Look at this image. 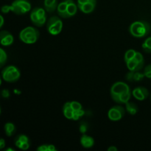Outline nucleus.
Segmentation results:
<instances>
[{"instance_id": "f257e3e1", "label": "nucleus", "mask_w": 151, "mask_h": 151, "mask_svg": "<svg viewBox=\"0 0 151 151\" xmlns=\"http://www.w3.org/2000/svg\"><path fill=\"white\" fill-rule=\"evenodd\" d=\"M150 31V25L145 21H137L131 24L129 32L136 38H143L149 34Z\"/></svg>"}, {"instance_id": "f03ea898", "label": "nucleus", "mask_w": 151, "mask_h": 151, "mask_svg": "<svg viewBox=\"0 0 151 151\" xmlns=\"http://www.w3.org/2000/svg\"><path fill=\"white\" fill-rule=\"evenodd\" d=\"M39 32L32 27H27L19 33V38L22 42L27 44H34L39 38Z\"/></svg>"}, {"instance_id": "7ed1b4c3", "label": "nucleus", "mask_w": 151, "mask_h": 151, "mask_svg": "<svg viewBox=\"0 0 151 151\" xmlns=\"http://www.w3.org/2000/svg\"><path fill=\"white\" fill-rule=\"evenodd\" d=\"M2 78L6 82L14 83L20 78V72L19 69L14 66H8L1 72Z\"/></svg>"}, {"instance_id": "20e7f679", "label": "nucleus", "mask_w": 151, "mask_h": 151, "mask_svg": "<svg viewBox=\"0 0 151 151\" xmlns=\"http://www.w3.org/2000/svg\"><path fill=\"white\" fill-rule=\"evenodd\" d=\"M63 27V22L58 16H52L49 19L47 24V29L49 33L56 35L60 33Z\"/></svg>"}, {"instance_id": "39448f33", "label": "nucleus", "mask_w": 151, "mask_h": 151, "mask_svg": "<svg viewBox=\"0 0 151 151\" xmlns=\"http://www.w3.org/2000/svg\"><path fill=\"white\" fill-rule=\"evenodd\" d=\"M12 12L17 15H22L31 10V4L28 0H15L11 4Z\"/></svg>"}, {"instance_id": "423d86ee", "label": "nucleus", "mask_w": 151, "mask_h": 151, "mask_svg": "<svg viewBox=\"0 0 151 151\" xmlns=\"http://www.w3.org/2000/svg\"><path fill=\"white\" fill-rule=\"evenodd\" d=\"M131 91L128 84L123 82H116L111 88V96L114 101L116 100L121 94Z\"/></svg>"}, {"instance_id": "0eeeda50", "label": "nucleus", "mask_w": 151, "mask_h": 151, "mask_svg": "<svg viewBox=\"0 0 151 151\" xmlns=\"http://www.w3.org/2000/svg\"><path fill=\"white\" fill-rule=\"evenodd\" d=\"M108 116L112 121L120 120L125 116V109L121 106H115L109 110Z\"/></svg>"}, {"instance_id": "6e6552de", "label": "nucleus", "mask_w": 151, "mask_h": 151, "mask_svg": "<svg viewBox=\"0 0 151 151\" xmlns=\"http://www.w3.org/2000/svg\"><path fill=\"white\" fill-rule=\"evenodd\" d=\"M133 95L138 100H144L149 96V91L145 87L139 86L136 88L132 92Z\"/></svg>"}, {"instance_id": "1a4fd4ad", "label": "nucleus", "mask_w": 151, "mask_h": 151, "mask_svg": "<svg viewBox=\"0 0 151 151\" xmlns=\"http://www.w3.org/2000/svg\"><path fill=\"white\" fill-rule=\"evenodd\" d=\"M0 41L2 46H10L13 43V36L8 31L1 30L0 32Z\"/></svg>"}, {"instance_id": "9d476101", "label": "nucleus", "mask_w": 151, "mask_h": 151, "mask_svg": "<svg viewBox=\"0 0 151 151\" xmlns=\"http://www.w3.org/2000/svg\"><path fill=\"white\" fill-rule=\"evenodd\" d=\"M44 8L49 13H52L57 10L58 3V0H44Z\"/></svg>"}, {"instance_id": "9b49d317", "label": "nucleus", "mask_w": 151, "mask_h": 151, "mask_svg": "<svg viewBox=\"0 0 151 151\" xmlns=\"http://www.w3.org/2000/svg\"><path fill=\"white\" fill-rule=\"evenodd\" d=\"M81 143L82 146L86 148H90L93 147L94 144V139L91 137L86 134H83V136L81 138Z\"/></svg>"}, {"instance_id": "f8f14e48", "label": "nucleus", "mask_w": 151, "mask_h": 151, "mask_svg": "<svg viewBox=\"0 0 151 151\" xmlns=\"http://www.w3.org/2000/svg\"><path fill=\"white\" fill-rule=\"evenodd\" d=\"M67 6L68 4L66 1H63L62 2H60V4H58V6L57 11L58 13L59 16L62 18H64V19H66V18H69V16H68L67 13Z\"/></svg>"}, {"instance_id": "ddd939ff", "label": "nucleus", "mask_w": 151, "mask_h": 151, "mask_svg": "<svg viewBox=\"0 0 151 151\" xmlns=\"http://www.w3.org/2000/svg\"><path fill=\"white\" fill-rule=\"evenodd\" d=\"M67 2V13L69 18L74 16L77 13V10H78V4H75V1L73 0H65Z\"/></svg>"}, {"instance_id": "4468645a", "label": "nucleus", "mask_w": 151, "mask_h": 151, "mask_svg": "<svg viewBox=\"0 0 151 151\" xmlns=\"http://www.w3.org/2000/svg\"><path fill=\"white\" fill-rule=\"evenodd\" d=\"M127 66H128V69L130 71H134V72H137V71H140L143 68L142 65H141L140 63H139V62L136 60L135 58L132 59V60H129L128 62H127Z\"/></svg>"}, {"instance_id": "2eb2a0df", "label": "nucleus", "mask_w": 151, "mask_h": 151, "mask_svg": "<svg viewBox=\"0 0 151 151\" xmlns=\"http://www.w3.org/2000/svg\"><path fill=\"white\" fill-rule=\"evenodd\" d=\"M96 4L92 2H88L84 4H81V5H78V8L84 13H90L91 12L94 11V8H95Z\"/></svg>"}, {"instance_id": "dca6fc26", "label": "nucleus", "mask_w": 151, "mask_h": 151, "mask_svg": "<svg viewBox=\"0 0 151 151\" xmlns=\"http://www.w3.org/2000/svg\"><path fill=\"white\" fill-rule=\"evenodd\" d=\"M63 112L65 117L67 119H72L75 111L72 109V106H71V102H67L65 103L63 108Z\"/></svg>"}, {"instance_id": "f3484780", "label": "nucleus", "mask_w": 151, "mask_h": 151, "mask_svg": "<svg viewBox=\"0 0 151 151\" xmlns=\"http://www.w3.org/2000/svg\"><path fill=\"white\" fill-rule=\"evenodd\" d=\"M4 131L7 137H11L16 132V127L11 122H7L4 125Z\"/></svg>"}, {"instance_id": "a211bd4d", "label": "nucleus", "mask_w": 151, "mask_h": 151, "mask_svg": "<svg viewBox=\"0 0 151 151\" xmlns=\"http://www.w3.org/2000/svg\"><path fill=\"white\" fill-rule=\"evenodd\" d=\"M131 91H129V92H127V93H124V94H121L120 96H119V97H118V98L116 99L114 102L119 103V104H122V103H126L130 100V99H131Z\"/></svg>"}, {"instance_id": "6ab92c4d", "label": "nucleus", "mask_w": 151, "mask_h": 151, "mask_svg": "<svg viewBox=\"0 0 151 151\" xmlns=\"http://www.w3.org/2000/svg\"><path fill=\"white\" fill-rule=\"evenodd\" d=\"M125 107H126V110L130 114L134 115L137 113L138 111V107L137 105L134 103H125Z\"/></svg>"}, {"instance_id": "aec40b11", "label": "nucleus", "mask_w": 151, "mask_h": 151, "mask_svg": "<svg viewBox=\"0 0 151 151\" xmlns=\"http://www.w3.org/2000/svg\"><path fill=\"white\" fill-rule=\"evenodd\" d=\"M142 49L145 52L151 53V37H148L142 44Z\"/></svg>"}, {"instance_id": "412c9836", "label": "nucleus", "mask_w": 151, "mask_h": 151, "mask_svg": "<svg viewBox=\"0 0 151 151\" xmlns=\"http://www.w3.org/2000/svg\"><path fill=\"white\" fill-rule=\"evenodd\" d=\"M137 52L135 51L134 50H128V51L125 52V56H124V59H125V63L128 62L129 60H132L135 58V55Z\"/></svg>"}, {"instance_id": "4be33fe9", "label": "nucleus", "mask_w": 151, "mask_h": 151, "mask_svg": "<svg viewBox=\"0 0 151 151\" xmlns=\"http://www.w3.org/2000/svg\"><path fill=\"white\" fill-rule=\"evenodd\" d=\"M7 60V54L3 49H0V66H3L5 61Z\"/></svg>"}, {"instance_id": "5701e85b", "label": "nucleus", "mask_w": 151, "mask_h": 151, "mask_svg": "<svg viewBox=\"0 0 151 151\" xmlns=\"http://www.w3.org/2000/svg\"><path fill=\"white\" fill-rule=\"evenodd\" d=\"M145 74L141 73L139 71H137L134 72V81H140L145 78Z\"/></svg>"}, {"instance_id": "b1692460", "label": "nucleus", "mask_w": 151, "mask_h": 151, "mask_svg": "<svg viewBox=\"0 0 151 151\" xmlns=\"http://www.w3.org/2000/svg\"><path fill=\"white\" fill-rule=\"evenodd\" d=\"M134 58L139 62V63H140L141 65L144 66V63H145V60H144V58H143V55L141 54L140 52H137L135 55V58Z\"/></svg>"}, {"instance_id": "393cba45", "label": "nucleus", "mask_w": 151, "mask_h": 151, "mask_svg": "<svg viewBox=\"0 0 151 151\" xmlns=\"http://www.w3.org/2000/svg\"><path fill=\"white\" fill-rule=\"evenodd\" d=\"M71 106H72V109H73L75 111H79V110H81V109H82V106H81V104L80 103H78V102H77V101L71 102Z\"/></svg>"}, {"instance_id": "a878e982", "label": "nucleus", "mask_w": 151, "mask_h": 151, "mask_svg": "<svg viewBox=\"0 0 151 151\" xmlns=\"http://www.w3.org/2000/svg\"><path fill=\"white\" fill-rule=\"evenodd\" d=\"M144 74L146 78L151 79V64L147 65V66H146L144 71Z\"/></svg>"}, {"instance_id": "bb28decb", "label": "nucleus", "mask_w": 151, "mask_h": 151, "mask_svg": "<svg viewBox=\"0 0 151 151\" xmlns=\"http://www.w3.org/2000/svg\"><path fill=\"white\" fill-rule=\"evenodd\" d=\"M88 130V124L86 122H82L81 123V126H80V131L82 134H85Z\"/></svg>"}, {"instance_id": "cd10ccee", "label": "nucleus", "mask_w": 151, "mask_h": 151, "mask_svg": "<svg viewBox=\"0 0 151 151\" xmlns=\"http://www.w3.org/2000/svg\"><path fill=\"white\" fill-rule=\"evenodd\" d=\"M134 71H131L130 72H128V74L126 75V76H125V78L127 79V81H131V82H132V81H134Z\"/></svg>"}, {"instance_id": "c85d7f7f", "label": "nucleus", "mask_w": 151, "mask_h": 151, "mask_svg": "<svg viewBox=\"0 0 151 151\" xmlns=\"http://www.w3.org/2000/svg\"><path fill=\"white\" fill-rule=\"evenodd\" d=\"M10 11H12V6L11 5H4L1 7V12L4 13H7Z\"/></svg>"}, {"instance_id": "c756f323", "label": "nucleus", "mask_w": 151, "mask_h": 151, "mask_svg": "<svg viewBox=\"0 0 151 151\" xmlns=\"http://www.w3.org/2000/svg\"><path fill=\"white\" fill-rule=\"evenodd\" d=\"M17 138L19 139L21 142H29V138H28L27 136L23 135V134L19 135Z\"/></svg>"}, {"instance_id": "7c9ffc66", "label": "nucleus", "mask_w": 151, "mask_h": 151, "mask_svg": "<svg viewBox=\"0 0 151 151\" xmlns=\"http://www.w3.org/2000/svg\"><path fill=\"white\" fill-rule=\"evenodd\" d=\"M38 151H49L48 150V145H43L39 146L37 148Z\"/></svg>"}, {"instance_id": "2f4dec72", "label": "nucleus", "mask_w": 151, "mask_h": 151, "mask_svg": "<svg viewBox=\"0 0 151 151\" xmlns=\"http://www.w3.org/2000/svg\"><path fill=\"white\" fill-rule=\"evenodd\" d=\"M1 95H2L3 97L4 98H7L10 96V93H9V91L7 89H4L2 91H1Z\"/></svg>"}, {"instance_id": "473e14b6", "label": "nucleus", "mask_w": 151, "mask_h": 151, "mask_svg": "<svg viewBox=\"0 0 151 151\" xmlns=\"http://www.w3.org/2000/svg\"><path fill=\"white\" fill-rule=\"evenodd\" d=\"M29 142H23L22 143V147H21V149L24 150H27L29 149Z\"/></svg>"}, {"instance_id": "72a5a7b5", "label": "nucleus", "mask_w": 151, "mask_h": 151, "mask_svg": "<svg viewBox=\"0 0 151 151\" xmlns=\"http://www.w3.org/2000/svg\"><path fill=\"white\" fill-rule=\"evenodd\" d=\"M22 143L23 142H21L18 138H16V140H15V145H16V147H19V148H20V149H21V147H22Z\"/></svg>"}, {"instance_id": "f704fd0d", "label": "nucleus", "mask_w": 151, "mask_h": 151, "mask_svg": "<svg viewBox=\"0 0 151 151\" xmlns=\"http://www.w3.org/2000/svg\"><path fill=\"white\" fill-rule=\"evenodd\" d=\"M75 112L78 115V116H80V117H81V116H83L84 114H85V112H84V111L83 110V109H81V110H79V111H75Z\"/></svg>"}, {"instance_id": "c9c22d12", "label": "nucleus", "mask_w": 151, "mask_h": 151, "mask_svg": "<svg viewBox=\"0 0 151 151\" xmlns=\"http://www.w3.org/2000/svg\"><path fill=\"white\" fill-rule=\"evenodd\" d=\"M5 146V141L4 139H0V149H3Z\"/></svg>"}, {"instance_id": "e433bc0d", "label": "nucleus", "mask_w": 151, "mask_h": 151, "mask_svg": "<svg viewBox=\"0 0 151 151\" xmlns=\"http://www.w3.org/2000/svg\"><path fill=\"white\" fill-rule=\"evenodd\" d=\"M88 0H78V5H81V4H84L88 2Z\"/></svg>"}, {"instance_id": "4c0bfd02", "label": "nucleus", "mask_w": 151, "mask_h": 151, "mask_svg": "<svg viewBox=\"0 0 151 151\" xmlns=\"http://www.w3.org/2000/svg\"><path fill=\"white\" fill-rule=\"evenodd\" d=\"M48 150L49 151H55L56 148L53 145H48Z\"/></svg>"}, {"instance_id": "58836bf2", "label": "nucleus", "mask_w": 151, "mask_h": 151, "mask_svg": "<svg viewBox=\"0 0 151 151\" xmlns=\"http://www.w3.org/2000/svg\"><path fill=\"white\" fill-rule=\"evenodd\" d=\"M80 116H78V114H77L76 113H75V112H74V114H73V116H72V119H73V120H78V119H80Z\"/></svg>"}, {"instance_id": "ea45409f", "label": "nucleus", "mask_w": 151, "mask_h": 151, "mask_svg": "<svg viewBox=\"0 0 151 151\" xmlns=\"http://www.w3.org/2000/svg\"><path fill=\"white\" fill-rule=\"evenodd\" d=\"M117 150L118 149L116 147H114V146H111V147H109L108 148V150L109 151H117Z\"/></svg>"}, {"instance_id": "a19ab883", "label": "nucleus", "mask_w": 151, "mask_h": 151, "mask_svg": "<svg viewBox=\"0 0 151 151\" xmlns=\"http://www.w3.org/2000/svg\"><path fill=\"white\" fill-rule=\"evenodd\" d=\"M0 18H1V24H0V27H2L3 24H4V19H3L2 16H0Z\"/></svg>"}, {"instance_id": "79ce46f5", "label": "nucleus", "mask_w": 151, "mask_h": 151, "mask_svg": "<svg viewBox=\"0 0 151 151\" xmlns=\"http://www.w3.org/2000/svg\"><path fill=\"white\" fill-rule=\"evenodd\" d=\"M15 151V150L14 149H13V148H7V149H6V151Z\"/></svg>"}, {"instance_id": "37998d69", "label": "nucleus", "mask_w": 151, "mask_h": 151, "mask_svg": "<svg viewBox=\"0 0 151 151\" xmlns=\"http://www.w3.org/2000/svg\"><path fill=\"white\" fill-rule=\"evenodd\" d=\"M150 100H151V94H150Z\"/></svg>"}]
</instances>
